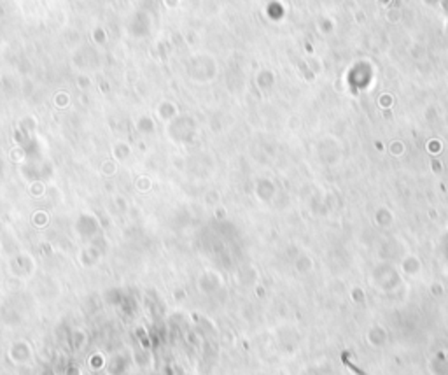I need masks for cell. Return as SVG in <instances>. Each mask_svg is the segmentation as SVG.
Wrapping results in <instances>:
<instances>
[{
  "mask_svg": "<svg viewBox=\"0 0 448 375\" xmlns=\"http://www.w3.org/2000/svg\"><path fill=\"white\" fill-rule=\"evenodd\" d=\"M343 361H345V365H347V367H348V368H352V370H354V372H355V374H359V375H368V374H366V372L359 370V368H357V367H355V365H354V363H350V361H348V358H347V356H343Z\"/></svg>",
  "mask_w": 448,
  "mask_h": 375,
  "instance_id": "6da1fadb",
  "label": "cell"
}]
</instances>
